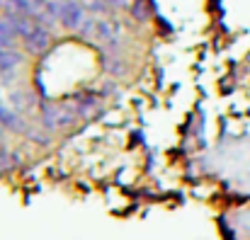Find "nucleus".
<instances>
[{"label":"nucleus","instance_id":"10","mask_svg":"<svg viewBox=\"0 0 250 240\" xmlns=\"http://www.w3.org/2000/svg\"><path fill=\"white\" fill-rule=\"evenodd\" d=\"M2 131H5V129H2V126H0V139H2Z\"/></svg>","mask_w":250,"mask_h":240},{"label":"nucleus","instance_id":"9","mask_svg":"<svg viewBox=\"0 0 250 240\" xmlns=\"http://www.w3.org/2000/svg\"><path fill=\"white\" fill-rule=\"evenodd\" d=\"M148 15H151V12H148V5H146L144 0H136V2H134V7H131V17H134V20H139V22H146V20H148Z\"/></svg>","mask_w":250,"mask_h":240},{"label":"nucleus","instance_id":"6","mask_svg":"<svg viewBox=\"0 0 250 240\" xmlns=\"http://www.w3.org/2000/svg\"><path fill=\"white\" fill-rule=\"evenodd\" d=\"M5 10L10 12H17V15H24V17H39L42 15V5L44 0H2Z\"/></svg>","mask_w":250,"mask_h":240},{"label":"nucleus","instance_id":"1","mask_svg":"<svg viewBox=\"0 0 250 240\" xmlns=\"http://www.w3.org/2000/svg\"><path fill=\"white\" fill-rule=\"evenodd\" d=\"M39 114H42V129L46 126L49 131L68 129L78 121V117L68 109V104H59V102H39Z\"/></svg>","mask_w":250,"mask_h":240},{"label":"nucleus","instance_id":"4","mask_svg":"<svg viewBox=\"0 0 250 240\" xmlns=\"http://www.w3.org/2000/svg\"><path fill=\"white\" fill-rule=\"evenodd\" d=\"M59 22L66 29H81L85 24V7L76 0H63L61 12H59Z\"/></svg>","mask_w":250,"mask_h":240},{"label":"nucleus","instance_id":"7","mask_svg":"<svg viewBox=\"0 0 250 240\" xmlns=\"http://www.w3.org/2000/svg\"><path fill=\"white\" fill-rule=\"evenodd\" d=\"M102 68H104V73H109V76H122V71H124L122 59H119V56H109L107 51L102 54Z\"/></svg>","mask_w":250,"mask_h":240},{"label":"nucleus","instance_id":"8","mask_svg":"<svg viewBox=\"0 0 250 240\" xmlns=\"http://www.w3.org/2000/svg\"><path fill=\"white\" fill-rule=\"evenodd\" d=\"M17 160H20L17 153H12L10 148H5V146L0 143V172H5V170L15 167V165H17Z\"/></svg>","mask_w":250,"mask_h":240},{"label":"nucleus","instance_id":"5","mask_svg":"<svg viewBox=\"0 0 250 240\" xmlns=\"http://www.w3.org/2000/svg\"><path fill=\"white\" fill-rule=\"evenodd\" d=\"M49 44H51V34L44 29V24H37V27L32 29V34L24 39V49H27L32 56H42V54L49 49Z\"/></svg>","mask_w":250,"mask_h":240},{"label":"nucleus","instance_id":"3","mask_svg":"<svg viewBox=\"0 0 250 240\" xmlns=\"http://www.w3.org/2000/svg\"><path fill=\"white\" fill-rule=\"evenodd\" d=\"M22 61H24V56L17 49H0V80H2V85H10L15 80Z\"/></svg>","mask_w":250,"mask_h":240},{"label":"nucleus","instance_id":"2","mask_svg":"<svg viewBox=\"0 0 250 240\" xmlns=\"http://www.w3.org/2000/svg\"><path fill=\"white\" fill-rule=\"evenodd\" d=\"M68 109L78 117V121L81 119H92L97 112H100V107H102V97L100 95H95V92H81V95H76V97H71L68 102Z\"/></svg>","mask_w":250,"mask_h":240}]
</instances>
